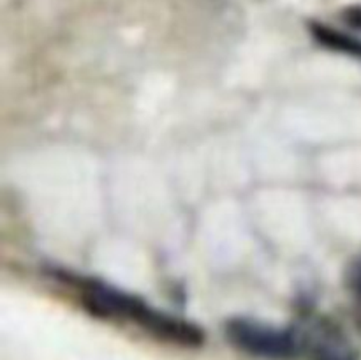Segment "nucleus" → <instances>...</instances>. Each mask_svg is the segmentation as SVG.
<instances>
[{"label":"nucleus","instance_id":"obj_1","mask_svg":"<svg viewBox=\"0 0 361 360\" xmlns=\"http://www.w3.org/2000/svg\"><path fill=\"white\" fill-rule=\"evenodd\" d=\"M83 296L87 309L97 316L130 320L162 341L190 348L204 341L203 330L197 325L154 309L145 300L99 281H83Z\"/></svg>","mask_w":361,"mask_h":360},{"label":"nucleus","instance_id":"obj_2","mask_svg":"<svg viewBox=\"0 0 361 360\" xmlns=\"http://www.w3.org/2000/svg\"><path fill=\"white\" fill-rule=\"evenodd\" d=\"M226 337L240 352L268 360H289L303 353L298 330H282L249 318H233L226 323Z\"/></svg>","mask_w":361,"mask_h":360},{"label":"nucleus","instance_id":"obj_3","mask_svg":"<svg viewBox=\"0 0 361 360\" xmlns=\"http://www.w3.org/2000/svg\"><path fill=\"white\" fill-rule=\"evenodd\" d=\"M303 352H309L310 360H361L356 346L348 335L328 321H317L310 330L300 332Z\"/></svg>","mask_w":361,"mask_h":360},{"label":"nucleus","instance_id":"obj_4","mask_svg":"<svg viewBox=\"0 0 361 360\" xmlns=\"http://www.w3.org/2000/svg\"><path fill=\"white\" fill-rule=\"evenodd\" d=\"M312 34L316 35L321 44L328 46V48L348 53V55L361 56V42L358 39H353L349 35L342 34V32H337L334 28L326 27V25L319 23H312Z\"/></svg>","mask_w":361,"mask_h":360},{"label":"nucleus","instance_id":"obj_5","mask_svg":"<svg viewBox=\"0 0 361 360\" xmlns=\"http://www.w3.org/2000/svg\"><path fill=\"white\" fill-rule=\"evenodd\" d=\"M348 282H349V286H351L353 292H355L361 300V261L360 263L353 265L351 274H349V277H348Z\"/></svg>","mask_w":361,"mask_h":360},{"label":"nucleus","instance_id":"obj_6","mask_svg":"<svg viewBox=\"0 0 361 360\" xmlns=\"http://www.w3.org/2000/svg\"><path fill=\"white\" fill-rule=\"evenodd\" d=\"M345 18H348L349 23L361 28V7H353V9H349Z\"/></svg>","mask_w":361,"mask_h":360},{"label":"nucleus","instance_id":"obj_7","mask_svg":"<svg viewBox=\"0 0 361 360\" xmlns=\"http://www.w3.org/2000/svg\"><path fill=\"white\" fill-rule=\"evenodd\" d=\"M355 321H356V327H358V330L361 334V300H360L358 307H356V311H355Z\"/></svg>","mask_w":361,"mask_h":360}]
</instances>
